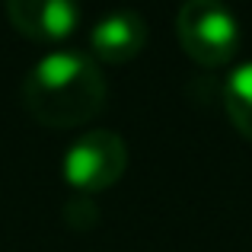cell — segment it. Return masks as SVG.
<instances>
[{
    "instance_id": "cell-3",
    "label": "cell",
    "mask_w": 252,
    "mask_h": 252,
    "mask_svg": "<svg viewBox=\"0 0 252 252\" xmlns=\"http://www.w3.org/2000/svg\"><path fill=\"white\" fill-rule=\"evenodd\" d=\"M128 166V147L115 131H83L64 154V179L77 191H102L122 179Z\"/></svg>"
},
{
    "instance_id": "cell-7",
    "label": "cell",
    "mask_w": 252,
    "mask_h": 252,
    "mask_svg": "<svg viewBox=\"0 0 252 252\" xmlns=\"http://www.w3.org/2000/svg\"><path fill=\"white\" fill-rule=\"evenodd\" d=\"M64 217H67V223L74 230H90L93 223L99 220V211H96V204L90 201V198H70L67 204H64Z\"/></svg>"
},
{
    "instance_id": "cell-6",
    "label": "cell",
    "mask_w": 252,
    "mask_h": 252,
    "mask_svg": "<svg viewBox=\"0 0 252 252\" xmlns=\"http://www.w3.org/2000/svg\"><path fill=\"white\" fill-rule=\"evenodd\" d=\"M223 109L243 137L252 141V61H243L223 80Z\"/></svg>"
},
{
    "instance_id": "cell-5",
    "label": "cell",
    "mask_w": 252,
    "mask_h": 252,
    "mask_svg": "<svg viewBox=\"0 0 252 252\" xmlns=\"http://www.w3.org/2000/svg\"><path fill=\"white\" fill-rule=\"evenodd\" d=\"M147 45V23L137 10H112L90 32V48L99 61L122 64L137 58Z\"/></svg>"
},
{
    "instance_id": "cell-2",
    "label": "cell",
    "mask_w": 252,
    "mask_h": 252,
    "mask_svg": "<svg viewBox=\"0 0 252 252\" xmlns=\"http://www.w3.org/2000/svg\"><path fill=\"white\" fill-rule=\"evenodd\" d=\"M176 32L185 55L201 67H223L243 45L236 13L220 0H185L176 16Z\"/></svg>"
},
{
    "instance_id": "cell-1",
    "label": "cell",
    "mask_w": 252,
    "mask_h": 252,
    "mask_svg": "<svg viewBox=\"0 0 252 252\" xmlns=\"http://www.w3.org/2000/svg\"><path fill=\"white\" fill-rule=\"evenodd\" d=\"M23 102L48 128H74L105 102V80L96 58L64 48L38 58L23 80Z\"/></svg>"
},
{
    "instance_id": "cell-4",
    "label": "cell",
    "mask_w": 252,
    "mask_h": 252,
    "mask_svg": "<svg viewBox=\"0 0 252 252\" xmlns=\"http://www.w3.org/2000/svg\"><path fill=\"white\" fill-rule=\"evenodd\" d=\"M6 16L35 42L67 38L80 23V0H6Z\"/></svg>"
}]
</instances>
